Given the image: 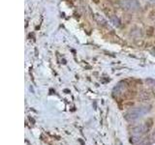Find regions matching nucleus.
Listing matches in <instances>:
<instances>
[{"label":"nucleus","mask_w":155,"mask_h":145,"mask_svg":"<svg viewBox=\"0 0 155 145\" xmlns=\"http://www.w3.org/2000/svg\"><path fill=\"white\" fill-rule=\"evenodd\" d=\"M149 110H150V108L147 107H136V108H134V109H131L128 111V112L125 114V118H126L128 121H135L141 117H143L144 115H146Z\"/></svg>","instance_id":"obj_1"},{"label":"nucleus","mask_w":155,"mask_h":145,"mask_svg":"<svg viewBox=\"0 0 155 145\" xmlns=\"http://www.w3.org/2000/svg\"><path fill=\"white\" fill-rule=\"evenodd\" d=\"M121 8L125 11L137 12L141 10V4L138 0H120Z\"/></svg>","instance_id":"obj_2"},{"label":"nucleus","mask_w":155,"mask_h":145,"mask_svg":"<svg viewBox=\"0 0 155 145\" xmlns=\"http://www.w3.org/2000/svg\"><path fill=\"white\" fill-rule=\"evenodd\" d=\"M147 131H148V128L146 125H141V126H138L136 128H134L132 131H133V134L135 136L140 137L141 136H143L144 134H146Z\"/></svg>","instance_id":"obj_3"},{"label":"nucleus","mask_w":155,"mask_h":145,"mask_svg":"<svg viewBox=\"0 0 155 145\" xmlns=\"http://www.w3.org/2000/svg\"><path fill=\"white\" fill-rule=\"evenodd\" d=\"M111 21L113 22V24L114 26H116V27H119V26L121 25V21L118 16H111Z\"/></svg>","instance_id":"obj_4"},{"label":"nucleus","mask_w":155,"mask_h":145,"mask_svg":"<svg viewBox=\"0 0 155 145\" xmlns=\"http://www.w3.org/2000/svg\"><path fill=\"white\" fill-rule=\"evenodd\" d=\"M96 18H97V21H98V22H99V23H100V24H102L101 22H103V24L106 23V21H105V19H104L103 18H102L101 16L96 15Z\"/></svg>","instance_id":"obj_5"},{"label":"nucleus","mask_w":155,"mask_h":145,"mask_svg":"<svg viewBox=\"0 0 155 145\" xmlns=\"http://www.w3.org/2000/svg\"><path fill=\"white\" fill-rule=\"evenodd\" d=\"M149 18L152 19V21H155V9L149 13Z\"/></svg>","instance_id":"obj_6"}]
</instances>
